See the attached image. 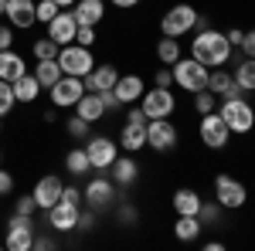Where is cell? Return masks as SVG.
<instances>
[{
  "label": "cell",
  "instance_id": "6da1fadb",
  "mask_svg": "<svg viewBox=\"0 0 255 251\" xmlns=\"http://www.w3.org/2000/svg\"><path fill=\"white\" fill-rule=\"evenodd\" d=\"M191 58H197L204 68H218V65H225V61L232 58V44L218 31H201L191 41Z\"/></svg>",
  "mask_w": 255,
  "mask_h": 251
},
{
  "label": "cell",
  "instance_id": "7a4b0ae2",
  "mask_svg": "<svg viewBox=\"0 0 255 251\" xmlns=\"http://www.w3.org/2000/svg\"><path fill=\"white\" fill-rule=\"evenodd\" d=\"M218 116L225 119V126H228L232 133H242V136H245V133H249V129L255 126V109H252V105H249V102H245L242 95L225 98Z\"/></svg>",
  "mask_w": 255,
  "mask_h": 251
},
{
  "label": "cell",
  "instance_id": "3957f363",
  "mask_svg": "<svg viewBox=\"0 0 255 251\" xmlns=\"http://www.w3.org/2000/svg\"><path fill=\"white\" fill-rule=\"evenodd\" d=\"M58 65L65 75H75V78H85L92 68H96V61H92V51L89 48H82V44H61L58 48Z\"/></svg>",
  "mask_w": 255,
  "mask_h": 251
},
{
  "label": "cell",
  "instance_id": "277c9868",
  "mask_svg": "<svg viewBox=\"0 0 255 251\" xmlns=\"http://www.w3.org/2000/svg\"><path fill=\"white\" fill-rule=\"evenodd\" d=\"M197 24V10L191 3H177L170 7L163 20H160V31H163V38H184V34H191Z\"/></svg>",
  "mask_w": 255,
  "mask_h": 251
},
{
  "label": "cell",
  "instance_id": "5b68a950",
  "mask_svg": "<svg viewBox=\"0 0 255 251\" xmlns=\"http://www.w3.org/2000/svg\"><path fill=\"white\" fill-rule=\"evenodd\" d=\"M208 72H211V68H204L197 58H177L174 61V82L184 92H201V88H208Z\"/></svg>",
  "mask_w": 255,
  "mask_h": 251
},
{
  "label": "cell",
  "instance_id": "8992f818",
  "mask_svg": "<svg viewBox=\"0 0 255 251\" xmlns=\"http://www.w3.org/2000/svg\"><path fill=\"white\" fill-rule=\"evenodd\" d=\"M34 245V221L27 214H14L7 221V238H3V248L10 251H31Z\"/></svg>",
  "mask_w": 255,
  "mask_h": 251
},
{
  "label": "cell",
  "instance_id": "52a82bcc",
  "mask_svg": "<svg viewBox=\"0 0 255 251\" xmlns=\"http://www.w3.org/2000/svg\"><path fill=\"white\" fill-rule=\"evenodd\" d=\"M126 119H129V122H126L123 133H119V146H123L126 153H139V150L146 146V122H150V119H146L143 109H133Z\"/></svg>",
  "mask_w": 255,
  "mask_h": 251
},
{
  "label": "cell",
  "instance_id": "ba28073f",
  "mask_svg": "<svg viewBox=\"0 0 255 251\" xmlns=\"http://www.w3.org/2000/svg\"><path fill=\"white\" fill-rule=\"evenodd\" d=\"M139 109L146 112V119H170V112L177 109V98L170 88H150V92H143L139 95Z\"/></svg>",
  "mask_w": 255,
  "mask_h": 251
},
{
  "label": "cell",
  "instance_id": "9c48e42d",
  "mask_svg": "<svg viewBox=\"0 0 255 251\" xmlns=\"http://www.w3.org/2000/svg\"><path fill=\"white\" fill-rule=\"evenodd\" d=\"M197 136H201V143H204L208 150H225L232 129L225 126V119L218 116V112H204V116H201V126H197Z\"/></svg>",
  "mask_w": 255,
  "mask_h": 251
},
{
  "label": "cell",
  "instance_id": "30bf717a",
  "mask_svg": "<svg viewBox=\"0 0 255 251\" xmlns=\"http://www.w3.org/2000/svg\"><path fill=\"white\" fill-rule=\"evenodd\" d=\"M48 92H51V105H55V109H72V105L85 95V85H82V78H75V75H61Z\"/></svg>",
  "mask_w": 255,
  "mask_h": 251
},
{
  "label": "cell",
  "instance_id": "8fae6325",
  "mask_svg": "<svg viewBox=\"0 0 255 251\" xmlns=\"http://www.w3.org/2000/svg\"><path fill=\"white\" fill-rule=\"evenodd\" d=\"M146 146L157 153H170L177 146V129L170 119H150L146 122Z\"/></svg>",
  "mask_w": 255,
  "mask_h": 251
},
{
  "label": "cell",
  "instance_id": "7c38bea8",
  "mask_svg": "<svg viewBox=\"0 0 255 251\" xmlns=\"http://www.w3.org/2000/svg\"><path fill=\"white\" fill-rule=\"evenodd\" d=\"M215 197L221 207H228V211H235V207H245V200H249V190H245V183H238L235 176L221 173L215 180Z\"/></svg>",
  "mask_w": 255,
  "mask_h": 251
},
{
  "label": "cell",
  "instance_id": "4fadbf2b",
  "mask_svg": "<svg viewBox=\"0 0 255 251\" xmlns=\"http://www.w3.org/2000/svg\"><path fill=\"white\" fill-rule=\"evenodd\" d=\"M75 31H79V20H75V14L72 10H58L55 17L48 20V38L55 41V44H72L75 41Z\"/></svg>",
  "mask_w": 255,
  "mask_h": 251
},
{
  "label": "cell",
  "instance_id": "5bb4252c",
  "mask_svg": "<svg viewBox=\"0 0 255 251\" xmlns=\"http://www.w3.org/2000/svg\"><path fill=\"white\" fill-rule=\"evenodd\" d=\"M85 153H89V163H92V170H109L113 167V160H116V143L113 139H106V136H92L89 139V146H85Z\"/></svg>",
  "mask_w": 255,
  "mask_h": 251
},
{
  "label": "cell",
  "instance_id": "9a60e30c",
  "mask_svg": "<svg viewBox=\"0 0 255 251\" xmlns=\"http://www.w3.org/2000/svg\"><path fill=\"white\" fill-rule=\"evenodd\" d=\"M48 228L51 231H75L79 228V207L68 204V200H58L55 207H48Z\"/></svg>",
  "mask_w": 255,
  "mask_h": 251
},
{
  "label": "cell",
  "instance_id": "2e32d148",
  "mask_svg": "<svg viewBox=\"0 0 255 251\" xmlns=\"http://www.w3.org/2000/svg\"><path fill=\"white\" fill-rule=\"evenodd\" d=\"M61 190H65V183L58 180V173H48V176H41L38 183H34V200H38V207L41 211H48V207H55L61 200Z\"/></svg>",
  "mask_w": 255,
  "mask_h": 251
},
{
  "label": "cell",
  "instance_id": "e0dca14e",
  "mask_svg": "<svg viewBox=\"0 0 255 251\" xmlns=\"http://www.w3.org/2000/svg\"><path fill=\"white\" fill-rule=\"evenodd\" d=\"M113 197H116V183H113V180H106V176H92V180H89V187H85V200H89L92 211L109 207Z\"/></svg>",
  "mask_w": 255,
  "mask_h": 251
},
{
  "label": "cell",
  "instance_id": "ac0fdd59",
  "mask_svg": "<svg viewBox=\"0 0 255 251\" xmlns=\"http://www.w3.org/2000/svg\"><path fill=\"white\" fill-rule=\"evenodd\" d=\"M116 82H119L116 65H96L89 75L82 78L85 92H109V88H116Z\"/></svg>",
  "mask_w": 255,
  "mask_h": 251
},
{
  "label": "cell",
  "instance_id": "d6986e66",
  "mask_svg": "<svg viewBox=\"0 0 255 251\" xmlns=\"http://www.w3.org/2000/svg\"><path fill=\"white\" fill-rule=\"evenodd\" d=\"M7 20L20 27V31H31L38 24V14H34V0H7Z\"/></svg>",
  "mask_w": 255,
  "mask_h": 251
},
{
  "label": "cell",
  "instance_id": "ffe728a7",
  "mask_svg": "<svg viewBox=\"0 0 255 251\" xmlns=\"http://www.w3.org/2000/svg\"><path fill=\"white\" fill-rule=\"evenodd\" d=\"M139 176V163L133 156H116L113 160V167H109V180L116 183V187H133Z\"/></svg>",
  "mask_w": 255,
  "mask_h": 251
},
{
  "label": "cell",
  "instance_id": "44dd1931",
  "mask_svg": "<svg viewBox=\"0 0 255 251\" xmlns=\"http://www.w3.org/2000/svg\"><path fill=\"white\" fill-rule=\"evenodd\" d=\"M208 92H215L218 98L242 95V88L235 85V78L228 75V72H221V68H211V72H208Z\"/></svg>",
  "mask_w": 255,
  "mask_h": 251
},
{
  "label": "cell",
  "instance_id": "7402d4cb",
  "mask_svg": "<svg viewBox=\"0 0 255 251\" xmlns=\"http://www.w3.org/2000/svg\"><path fill=\"white\" fill-rule=\"evenodd\" d=\"M75 20L79 24H85V27H96L99 20L106 17V3L102 0H75Z\"/></svg>",
  "mask_w": 255,
  "mask_h": 251
},
{
  "label": "cell",
  "instance_id": "603a6c76",
  "mask_svg": "<svg viewBox=\"0 0 255 251\" xmlns=\"http://www.w3.org/2000/svg\"><path fill=\"white\" fill-rule=\"evenodd\" d=\"M75 112H79L85 122H99V119L106 116V102H102L99 92H85V95L75 102Z\"/></svg>",
  "mask_w": 255,
  "mask_h": 251
},
{
  "label": "cell",
  "instance_id": "cb8c5ba5",
  "mask_svg": "<svg viewBox=\"0 0 255 251\" xmlns=\"http://www.w3.org/2000/svg\"><path fill=\"white\" fill-rule=\"evenodd\" d=\"M113 92H116V98L123 102V105H129V102H136L146 88H143V78L139 75H119V82H116Z\"/></svg>",
  "mask_w": 255,
  "mask_h": 251
},
{
  "label": "cell",
  "instance_id": "d4e9b609",
  "mask_svg": "<svg viewBox=\"0 0 255 251\" xmlns=\"http://www.w3.org/2000/svg\"><path fill=\"white\" fill-rule=\"evenodd\" d=\"M174 211L184 214V217H197V211H201V193L191 190V187H180L174 193Z\"/></svg>",
  "mask_w": 255,
  "mask_h": 251
},
{
  "label": "cell",
  "instance_id": "484cf974",
  "mask_svg": "<svg viewBox=\"0 0 255 251\" xmlns=\"http://www.w3.org/2000/svg\"><path fill=\"white\" fill-rule=\"evenodd\" d=\"M24 72H27V65H24V58H20L17 51H10V48L0 51V78H3V82H14V78H20Z\"/></svg>",
  "mask_w": 255,
  "mask_h": 251
},
{
  "label": "cell",
  "instance_id": "4316f807",
  "mask_svg": "<svg viewBox=\"0 0 255 251\" xmlns=\"http://www.w3.org/2000/svg\"><path fill=\"white\" fill-rule=\"evenodd\" d=\"M10 88H14V98H17V102H34V98L41 95V82L34 75H27V72L20 78H14Z\"/></svg>",
  "mask_w": 255,
  "mask_h": 251
},
{
  "label": "cell",
  "instance_id": "83f0119b",
  "mask_svg": "<svg viewBox=\"0 0 255 251\" xmlns=\"http://www.w3.org/2000/svg\"><path fill=\"white\" fill-rule=\"evenodd\" d=\"M61 75H65V72H61L58 58H41L38 65H34V78L41 82V88H51Z\"/></svg>",
  "mask_w": 255,
  "mask_h": 251
},
{
  "label": "cell",
  "instance_id": "f1b7e54d",
  "mask_svg": "<svg viewBox=\"0 0 255 251\" xmlns=\"http://www.w3.org/2000/svg\"><path fill=\"white\" fill-rule=\"evenodd\" d=\"M201 217H184V214H177V224H174V234L177 241H194L197 234H201Z\"/></svg>",
  "mask_w": 255,
  "mask_h": 251
},
{
  "label": "cell",
  "instance_id": "f546056e",
  "mask_svg": "<svg viewBox=\"0 0 255 251\" xmlns=\"http://www.w3.org/2000/svg\"><path fill=\"white\" fill-rule=\"evenodd\" d=\"M235 85L242 92H255V58H242V65L235 68Z\"/></svg>",
  "mask_w": 255,
  "mask_h": 251
},
{
  "label": "cell",
  "instance_id": "4dcf8cb0",
  "mask_svg": "<svg viewBox=\"0 0 255 251\" xmlns=\"http://www.w3.org/2000/svg\"><path fill=\"white\" fill-rule=\"evenodd\" d=\"M65 170H68V173H75V176L89 173V170H92V163H89V153H85L82 146L68 150V156H65Z\"/></svg>",
  "mask_w": 255,
  "mask_h": 251
},
{
  "label": "cell",
  "instance_id": "1f68e13d",
  "mask_svg": "<svg viewBox=\"0 0 255 251\" xmlns=\"http://www.w3.org/2000/svg\"><path fill=\"white\" fill-rule=\"evenodd\" d=\"M157 58L163 61V65H174V61L180 58V41H177V38H160V44H157Z\"/></svg>",
  "mask_w": 255,
  "mask_h": 251
},
{
  "label": "cell",
  "instance_id": "d6a6232c",
  "mask_svg": "<svg viewBox=\"0 0 255 251\" xmlns=\"http://www.w3.org/2000/svg\"><path fill=\"white\" fill-rule=\"evenodd\" d=\"M218 105V95L215 92H208V88H201V92H194V109L204 116V112H215Z\"/></svg>",
  "mask_w": 255,
  "mask_h": 251
},
{
  "label": "cell",
  "instance_id": "836d02e7",
  "mask_svg": "<svg viewBox=\"0 0 255 251\" xmlns=\"http://www.w3.org/2000/svg\"><path fill=\"white\" fill-rule=\"evenodd\" d=\"M14 105H17V98H14V88H10V82H3V78H0V116H7Z\"/></svg>",
  "mask_w": 255,
  "mask_h": 251
},
{
  "label": "cell",
  "instance_id": "e575fe53",
  "mask_svg": "<svg viewBox=\"0 0 255 251\" xmlns=\"http://www.w3.org/2000/svg\"><path fill=\"white\" fill-rule=\"evenodd\" d=\"M34 58H58V44H55V41L51 38H38L34 41Z\"/></svg>",
  "mask_w": 255,
  "mask_h": 251
},
{
  "label": "cell",
  "instance_id": "d590c367",
  "mask_svg": "<svg viewBox=\"0 0 255 251\" xmlns=\"http://www.w3.org/2000/svg\"><path fill=\"white\" fill-rule=\"evenodd\" d=\"M89 126H92V122H85L82 116H75V119H68V126H65V129H68L72 139H89Z\"/></svg>",
  "mask_w": 255,
  "mask_h": 251
},
{
  "label": "cell",
  "instance_id": "8d00e7d4",
  "mask_svg": "<svg viewBox=\"0 0 255 251\" xmlns=\"http://www.w3.org/2000/svg\"><path fill=\"white\" fill-rule=\"evenodd\" d=\"M58 10H61V7L55 3V0H41V3H34V14H38V20H41V24H48V20L55 17Z\"/></svg>",
  "mask_w": 255,
  "mask_h": 251
},
{
  "label": "cell",
  "instance_id": "74e56055",
  "mask_svg": "<svg viewBox=\"0 0 255 251\" xmlns=\"http://www.w3.org/2000/svg\"><path fill=\"white\" fill-rule=\"evenodd\" d=\"M41 207H38V200H34V193H24L17 200V207H14V214H27V217H34Z\"/></svg>",
  "mask_w": 255,
  "mask_h": 251
},
{
  "label": "cell",
  "instance_id": "f35d334b",
  "mask_svg": "<svg viewBox=\"0 0 255 251\" xmlns=\"http://www.w3.org/2000/svg\"><path fill=\"white\" fill-rule=\"evenodd\" d=\"M218 214H221V204H204L201 200V211H197V217H201V224H211V221H218Z\"/></svg>",
  "mask_w": 255,
  "mask_h": 251
},
{
  "label": "cell",
  "instance_id": "ab89813d",
  "mask_svg": "<svg viewBox=\"0 0 255 251\" xmlns=\"http://www.w3.org/2000/svg\"><path fill=\"white\" fill-rule=\"evenodd\" d=\"M75 44H82V48H92V44H96V27H85V24H79V31H75Z\"/></svg>",
  "mask_w": 255,
  "mask_h": 251
},
{
  "label": "cell",
  "instance_id": "60d3db41",
  "mask_svg": "<svg viewBox=\"0 0 255 251\" xmlns=\"http://www.w3.org/2000/svg\"><path fill=\"white\" fill-rule=\"evenodd\" d=\"M153 85H157V88H170V85H174V72L160 68L157 75H153Z\"/></svg>",
  "mask_w": 255,
  "mask_h": 251
},
{
  "label": "cell",
  "instance_id": "b9f144b4",
  "mask_svg": "<svg viewBox=\"0 0 255 251\" xmlns=\"http://www.w3.org/2000/svg\"><path fill=\"white\" fill-rule=\"evenodd\" d=\"M61 200H68V204H75V207H79V204L85 200V197H82V190H79V187H65V190H61Z\"/></svg>",
  "mask_w": 255,
  "mask_h": 251
},
{
  "label": "cell",
  "instance_id": "7bdbcfd3",
  "mask_svg": "<svg viewBox=\"0 0 255 251\" xmlns=\"http://www.w3.org/2000/svg\"><path fill=\"white\" fill-rule=\"evenodd\" d=\"M242 51H245V58H255V27L245 34V41H242Z\"/></svg>",
  "mask_w": 255,
  "mask_h": 251
},
{
  "label": "cell",
  "instance_id": "ee69618b",
  "mask_svg": "<svg viewBox=\"0 0 255 251\" xmlns=\"http://www.w3.org/2000/svg\"><path fill=\"white\" fill-rule=\"evenodd\" d=\"M10 190H14V176L7 173V170H0V197H7Z\"/></svg>",
  "mask_w": 255,
  "mask_h": 251
},
{
  "label": "cell",
  "instance_id": "f6af8a7d",
  "mask_svg": "<svg viewBox=\"0 0 255 251\" xmlns=\"http://www.w3.org/2000/svg\"><path fill=\"white\" fill-rule=\"evenodd\" d=\"M10 44H14V31L10 27H0V51H7Z\"/></svg>",
  "mask_w": 255,
  "mask_h": 251
},
{
  "label": "cell",
  "instance_id": "bcb514c9",
  "mask_svg": "<svg viewBox=\"0 0 255 251\" xmlns=\"http://www.w3.org/2000/svg\"><path fill=\"white\" fill-rule=\"evenodd\" d=\"M99 95H102V102H106V109H119V105H123V102L116 98V92H113V88H109V92H99Z\"/></svg>",
  "mask_w": 255,
  "mask_h": 251
},
{
  "label": "cell",
  "instance_id": "7dc6e473",
  "mask_svg": "<svg viewBox=\"0 0 255 251\" xmlns=\"http://www.w3.org/2000/svg\"><path fill=\"white\" fill-rule=\"evenodd\" d=\"M225 38H228V44H232V48H242V41H245V34H242L238 27H232V31L225 34Z\"/></svg>",
  "mask_w": 255,
  "mask_h": 251
},
{
  "label": "cell",
  "instance_id": "c3c4849f",
  "mask_svg": "<svg viewBox=\"0 0 255 251\" xmlns=\"http://www.w3.org/2000/svg\"><path fill=\"white\" fill-rule=\"evenodd\" d=\"M92 224H96V217H92V214H79V228H82V231H89Z\"/></svg>",
  "mask_w": 255,
  "mask_h": 251
},
{
  "label": "cell",
  "instance_id": "681fc988",
  "mask_svg": "<svg viewBox=\"0 0 255 251\" xmlns=\"http://www.w3.org/2000/svg\"><path fill=\"white\" fill-rule=\"evenodd\" d=\"M51 245H55L51 238H34V245H31V248H41V251H48V248H51Z\"/></svg>",
  "mask_w": 255,
  "mask_h": 251
},
{
  "label": "cell",
  "instance_id": "f907efd6",
  "mask_svg": "<svg viewBox=\"0 0 255 251\" xmlns=\"http://www.w3.org/2000/svg\"><path fill=\"white\" fill-rule=\"evenodd\" d=\"M139 0H113V7H119V10H129V7H136Z\"/></svg>",
  "mask_w": 255,
  "mask_h": 251
},
{
  "label": "cell",
  "instance_id": "816d5d0a",
  "mask_svg": "<svg viewBox=\"0 0 255 251\" xmlns=\"http://www.w3.org/2000/svg\"><path fill=\"white\" fill-rule=\"evenodd\" d=\"M58 7H75V0H55Z\"/></svg>",
  "mask_w": 255,
  "mask_h": 251
},
{
  "label": "cell",
  "instance_id": "f5cc1de1",
  "mask_svg": "<svg viewBox=\"0 0 255 251\" xmlns=\"http://www.w3.org/2000/svg\"><path fill=\"white\" fill-rule=\"evenodd\" d=\"M0 14H7V0H0Z\"/></svg>",
  "mask_w": 255,
  "mask_h": 251
},
{
  "label": "cell",
  "instance_id": "db71d44e",
  "mask_svg": "<svg viewBox=\"0 0 255 251\" xmlns=\"http://www.w3.org/2000/svg\"><path fill=\"white\" fill-rule=\"evenodd\" d=\"M0 129H3V116H0Z\"/></svg>",
  "mask_w": 255,
  "mask_h": 251
}]
</instances>
